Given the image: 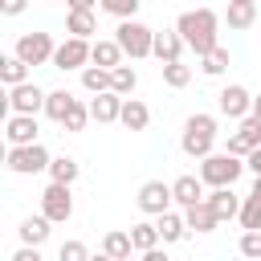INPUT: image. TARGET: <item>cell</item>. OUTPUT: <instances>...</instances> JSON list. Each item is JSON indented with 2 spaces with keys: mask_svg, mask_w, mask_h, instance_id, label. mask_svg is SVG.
<instances>
[{
  "mask_svg": "<svg viewBox=\"0 0 261 261\" xmlns=\"http://www.w3.org/2000/svg\"><path fill=\"white\" fill-rule=\"evenodd\" d=\"M204 200L212 204V212H216L220 220H232V216H241V204H245V200H241L232 188H212Z\"/></svg>",
  "mask_w": 261,
  "mask_h": 261,
  "instance_id": "obj_17",
  "label": "cell"
},
{
  "mask_svg": "<svg viewBox=\"0 0 261 261\" xmlns=\"http://www.w3.org/2000/svg\"><path fill=\"white\" fill-rule=\"evenodd\" d=\"M200 69H204L208 77H220V73L228 69V49H224V45H216L212 53H204V57H200Z\"/></svg>",
  "mask_w": 261,
  "mask_h": 261,
  "instance_id": "obj_31",
  "label": "cell"
},
{
  "mask_svg": "<svg viewBox=\"0 0 261 261\" xmlns=\"http://www.w3.org/2000/svg\"><path fill=\"white\" fill-rule=\"evenodd\" d=\"M241 228H261V200H253V196H245V204H241Z\"/></svg>",
  "mask_w": 261,
  "mask_h": 261,
  "instance_id": "obj_35",
  "label": "cell"
},
{
  "mask_svg": "<svg viewBox=\"0 0 261 261\" xmlns=\"http://www.w3.org/2000/svg\"><path fill=\"white\" fill-rule=\"evenodd\" d=\"M118 122H122L126 130H147V122H151V110H147V102H139V98H126V102H122V114H118Z\"/></svg>",
  "mask_w": 261,
  "mask_h": 261,
  "instance_id": "obj_23",
  "label": "cell"
},
{
  "mask_svg": "<svg viewBox=\"0 0 261 261\" xmlns=\"http://www.w3.org/2000/svg\"><path fill=\"white\" fill-rule=\"evenodd\" d=\"M86 122H90V102H73V110L65 114V130H86Z\"/></svg>",
  "mask_w": 261,
  "mask_h": 261,
  "instance_id": "obj_37",
  "label": "cell"
},
{
  "mask_svg": "<svg viewBox=\"0 0 261 261\" xmlns=\"http://www.w3.org/2000/svg\"><path fill=\"white\" fill-rule=\"evenodd\" d=\"M73 102H77V98H73L69 90H49V98H45V114H49L53 122H65V114L73 110Z\"/></svg>",
  "mask_w": 261,
  "mask_h": 261,
  "instance_id": "obj_27",
  "label": "cell"
},
{
  "mask_svg": "<svg viewBox=\"0 0 261 261\" xmlns=\"http://www.w3.org/2000/svg\"><path fill=\"white\" fill-rule=\"evenodd\" d=\"M65 33L69 37H94L98 33V20H94V8H69V16H65Z\"/></svg>",
  "mask_w": 261,
  "mask_h": 261,
  "instance_id": "obj_21",
  "label": "cell"
},
{
  "mask_svg": "<svg viewBox=\"0 0 261 261\" xmlns=\"http://www.w3.org/2000/svg\"><path fill=\"white\" fill-rule=\"evenodd\" d=\"M253 200H261V175H257V184H253V192H249Z\"/></svg>",
  "mask_w": 261,
  "mask_h": 261,
  "instance_id": "obj_44",
  "label": "cell"
},
{
  "mask_svg": "<svg viewBox=\"0 0 261 261\" xmlns=\"http://www.w3.org/2000/svg\"><path fill=\"white\" fill-rule=\"evenodd\" d=\"M253 147H261V118H257V114L241 118V122H237V130L228 135V151H232V155H241V159H245Z\"/></svg>",
  "mask_w": 261,
  "mask_h": 261,
  "instance_id": "obj_12",
  "label": "cell"
},
{
  "mask_svg": "<svg viewBox=\"0 0 261 261\" xmlns=\"http://www.w3.org/2000/svg\"><path fill=\"white\" fill-rule=\"evenodd\" d=\"M49 224H53V220H49L45 212H41V216H24L20 228H16V232H20V245H37V249H41V245L49 241V232H53Z\"/></svg>",
  "mask_w": 261,
  "mask_h": 261,
  "instance_id": "obj_19",
  "label": "cell"
},
{
  "mask_svg": "<svg viewBox=\"0 0 261 261\" xmlns=\"http://www.w3.org/2000/svg\"><path fill=\"white\" fill-rule=\"evenodd\" d=\"M29 69H33V65H29V61H20L16 53L0 61V77H4V86H20V82H29Z\"/></svg>",
  "mask_w": 261,
  "mask_h": 261,
  "instance_id": "obj_28",
  "label": "cell"
},
{
  "mask_svg": "<svg viewBox=\"0 0 261 261\" xmlns=\"http://www.w3.org/2000/svg\"><path fill=\"white\" fill-rule=\"evenodd\" d=\"M257 261H261V257H257Z\"/></svg>",
  "mask_w": 261,
  "mask_h": 261,
  "instance_id": "obj_49",
  "label": "cell"
},
{
  "mask_svg": "<svg viewBox=\"0 0 261 261\" xmlns=\"http://www.w3.org/2000/svg\"><path fill=\"white\" fill-rule=\"evenodd\" d=\"M245 167H249L253 175H261V147H253V151L245 155Z\"/></svg>",
  "mask_w": 261,
  "mask_h": 261,
  "instance_id": "obj_41",
  "label": "cell"
},
{
  "mask_svg": "<svg viewBox=\"0 0 261 261\" xmlns=\"http://www.w3.org/2000/svg\"><path fill=\"white\" fill-rule=\"evenodd\" d=\"M155 228H159L163 245H175V241H184V237H188V220H184V212H171V208L155 216Z\"/></svg>",
  "mask_w": 261,
  "mask_h": 261,
  "instance_id": "obj_20",
  "label": "cell"
},
{
  "mask_svg": "<svg viewBox=\"0 0 261 261\" xmlns=\"http://www.w3.org/2000/svg\"><path fill=\"white\" fill-rule=\"evenodd\" d=\"M184 220H188V232H212V228L220 224V216L212 212V204H208V200H200V204L184 208Z\"/></svg>",
  "mask_w": 261,
  "mask_h": 261,
  "instance_id": "obj_18",
  "label": "cell"
},
{
  "mask_svg": "<svg viewBox=\"0 0 261 261\" xmlns=\"http://www.w3.org/2000/svg\"><path fill=\"white\" fill-rule=\"evenodd\" d=\"M45 98H49V90H41L37 82L8 86V110L12 114H37V110H45Z\"/></svg>",
  "mask_w": 261,
  "mask_h": 261,
  "instance_id": "obj_9",
  "label": "cell"
},
{
  "mask_svg": "<svg viewBox=\"0 0 261 261\" xmlns=\"http://www.w3.org/2000/svg\"><path fill=\"white\" fill-rule=\"evenodd\" d=\"M90 261H114V257H110V253H94Z\"/></svg>",
  "mask_w": 261,
  "mask_h": 261,
  "instance_id": "obj_46",
  "label": "cell"
},
{
  "mask_svg": "<svg viewBox=\"0 0 261 261\" xmlns=\"http://www.w3.org/2000/svg\"><path fill=\"white\" fill-rule=\"evenodd\" d=\"M184 49H188V41L179 37V29H163V33H155V53L151 57H159V65H167V61H179Z\"/></svg>",
  "mask_w": 261,
  "mask_h": 261,
  "instance_id": "obj_15",
  "label": "cell"
},
{
  "mask_svg": "<svg viewBox=\"0 0 261 261\" xmlns=\"http://www.w3.org/2000/svg\"><path fill=\"white\" fill-rule=\"evenodd\" d=\"M82 175V167H77V159H69V155H57L53 163H49V179L53 184H73Z\"/></svg>",
  "mask_w": 261,
  "mask_h": 261,
  "instance_id": "obj_29",
  "label": "cell"
},
{
  "mask_svg": "<svg viewBox=\"0 0 261 261\" xmlns=\"http://www.w3.org/2000/svg\"><path fill=\"white\" fill-rule=\"evenodd\" d=\"M4 163H8L12 175H37V171H49L53 155H49L41 143H29V147H8Z\"/></svg>",
  "mask_w": 261,
  "mask_h": 261,
  "instance_id": "obj_5",
  "label": "cell"
},
{
  "mask_svg": "<svg viewBox=\"0 0 261 261\" xmlns=\"http://www.w3.org/2000/svg\"><path fill=\"white\" fill-rule=\"evenodd\" d=\"M139 208L147 212V216H159V212H167L171 204H175V196H171V184H163V179H147L143 188H139Z\"/></svg>",
  "mask_w": 261,
  "mask_h": 261,
  "instance_id": "obj_11",
  "label": "cell"
},
{
  "mask_svg": "<svg viewBox=\"0 0 261 261\" xmlns=\"http://www.w3.org/2000/svg\"><path fill=\"white\" fill-rule=\"evenodd\" d=\"M241 171H245V163H241V155H232V151H212V155H204L200 159V179L208 184V188H232L237 179H241Z\"/></svg>",
  "mask_w": 261,
  "mask_h": 261,
  "instance_id": "obj_3",
  "label": "cell"
},
{
  "mask_svg": "<svg viewBox=\"0 0 261 261\" xmlns=\"http://www.w3.org/2000/svg\"><path fill=\"white\" fill-rule=\"evenodd\" d=\"M237 249H241V257L257 261V257H261V228H245L241 241H237Z\"/></svg>",
  "mask_w": 261,
  "mask_h": 261,
  "instance_id": "obj_34",
  "label": "cell"
},
{
  "mask_svg": "<svg viewBox=\"0 0 261 261\" xmlns=\"http://www.w3.org/2000/svg\"><path fill=\"white\" fill-rule=\"evenodd\" d=\"M82 86H86L90 94H106V90H114V69L86 65V69H82Z\"/></svg>",
  "mask_w": 261,
  "mask_h": 261,
  "instance_id": "obj_25",
  "label": "cell"
},
{
  "mask_svg": "<svg viewBox=\"0 0 261 261\" xmlns=\"http://www.w3.org/2000/svg\"><path fill=\"white\" fill-rule=\"evenodd\" d=\"M102 12H110V16H118V20H135L139 0H102Z\"/></svg>",
  "mask_w": 261,
  "mask_h": 261,
  "instance_id": "obj_36",
  "label": "cell"
},
{
  "mask_svg": "<svg viewBox=\"0 0 261 261\" xmlns=\"http://www.w3.org/2000/svg\"><path fill=\"white\" fill-rule=\"evenodd\" d=\"M245 4H257V0H245Z\"/></svg>",
  "mask_w": 261,
  "mask_h": 261,
  "instance_id": "obj_47",
  "label": "cell"
},
{
  "mask_svg": "<svg viewBox=\"0 0 261 261\" xmlns=\"http://www.w3.org/2000/svg\"><path fill=\"white\" fill-rule=\"evenodd\" d=\"M179 147H184V155H192V159L212 155V147H216V118H212V114H192V118L184 122Z\"/></svg>",
  "mask_w": 261,
  "mask_h": 261,
  "instance_id": "obj_2",
  "label": "cell"
},
{
  "mask_svg": "<svg viewBox=\"0 0 261 261\" xmlns=\"http://www.w3.org/2000/svg\"><path fill=\"white\" fill-rule=\"evenodd\" d=\"M90 49H94V41H86V37H65L61 45H57V53H53V69H86V61H90Z\"/></svg>",
  "mask_w": 261,
  "mask_h": 261,
  "instance_id": "obj_8",
  "label": "cell"
},
{
  "mask_svg": "<svg viewBox=\"0 0 261 261\" xmlns=\"http://www.w3.org/2000/svg\"><path fill=\"white\" fill-rule=\"evenodd\" d=\"M253 114H257V118H261V94H257V98H253Z\"/></svg>",
  "mask_w": 261,
  "mask_h": 261,
  "instance_id": "obj_45",
  "label": "cell"
},
{
  "mask_svg": "<svg viewBox=\"0 0 261 261\" xmlns=\"http://www.w3.org/2000/svg\"><path fill=\"white\" fill-rule=\"evenodd\" d=\"M4 139H8V147H29V143H37V114H8Z\"/></svg>",
  "mask_w": 261,
  "mask_h": 261,
  "instance_id": "obj_13",
  "label": "cell"
},
{
  "mask_svg": "<svg viewBox=\"0 0 261 261\" xmlns=\"http://www.w3.org/2000/svg\"><path fill=\"white\" fill-rule=\"evenodd\" d=\"M175 29H179V37L188 41V49H192L196 57H204V53H212V49L220 45V41H216L220 20H216L212 8H188V12H179Z\"/></svg>",
  "mask_w": 261,
  "mask_h": 261,
  "instance_id": "obj_1",
  "label": "cell"
},
{
  "mask_svg": "<svg viewBox=\"0 0 261 261\" xmlns=\"http://www.w3.org/2000/svg\"><path fill=\"white\" fill-rule=\"evenodd\" d=\"M122 45L118 41H94V49H90V61L94 65H102V69H118L122 65Z\"/></svg>",
  "mask_w": 261,
  "mask_h": 261,
  "instance_id": "obj_22",
  "label": "cell"
},
{
  "mask_svg": "<svg viewBox=\"0 0 261 261\" xmlns=\"http://www.w3.org/2000/svg\"><path fill=\"white\" fill-rule=\"evenodd\" d=\"M57 261H90V249H86V241H61V249H57Z\"/></svg>",
  "mask_w": 261,
  "mask_h": 261,
  "instance_id": "obj_38",
  "label": "cell"
},
{
  "mask_svg": "<svg viewBox=\"0 0 261 261\" xmlns=\"http://www.w3.org/2000/svg\"><path fill=\"white\" fill-rule=\"evenodd\" d=\"M143 261H171V257H167V253L155 245V249H147V253H143Z\"/></svg>",
  "mask_w": 261,
  "mask_h": 261,
  "instance_id": "obj_42",
  "label": "cell"
},
{
  "mask_svg": "<svg viewBox=\"0 0 261 261\" xmlns=\"http://www.w3.org/2000/svg\"><path fill=\"white\" fill-rule=\"evenodd\" d=\"M204 188H208V184H204L200 175H179V179L171 184V196H175L179 208H192V204L204 200Z\"/></svg>",
  "mask_w": 261,
  "mask_h": 261,
  "instance_id": "obj_16",
  "label": "cell"
},
{
  "mask_svg": "<svg viewBox=\"0 0 261 261\" xmlns=\"http://www.w3.org/2000/svg\"><path fill=\"white\" fill-rule=\"evenodd\" d=\"M102 253H110L114 261L130 257V253H135V241H130V232H122V228H110V232L102 237Z\"/></svg>",
  "mask_w": 261,
  "mask_h": 261,
  "instance_id": "obj_26",
  "label": "cell"
},
{
  "mask_svg": "<svg viewBox=\"0 0 261 261\" xmlns=\"http://www.w3.org/2000/svg\"><path fill=\"white\" fill-rule=\"evenodd\" d=\"M122 261H135V257H122Z\"/></svg>",
  "mask_w": 261,
  "mask_h": 261,
  "instance_id": "obj_48",
  "label": "cell"
},
{
  "mask_svg": "<svg viewBox=\"0 0 261 261\" xmlns=\"http://www.w3.org/2000/svg\"><path fill=\"white\" fill-rule=\"evenodd\" d=\"M135 86H139V73H135L130 65H118V69H114V94L130 98V94H135Z\"/></svg>",
  "mask_w": 261,
  "mask_h": 261,
  "instance_id": "obj_33",
  "label": "cell"
},
{
  "mask_svg": "<svg viewBox=\"0 0 261 261\" xmlns=\"http://www.w3.org/2000/svg\"><path fill=\"white\" fill-rule=\"evenodd\" d=\"M12 53H16L20 61H29V65H53L57 45H53V37H49V33H20Z\"/></svg>",
  "mask_w": 261,
  "mask_h": 261,
  "instance_id": "obj_6",
  "label": "cell"
},
{
  "mask_svg": "<svg viewBox=\"0 0 261 261\" xmlns=\"http://www.w3.org/2000/svg\"><path fill=\"white\" fill-rule=\"evenodd\" d=\"M12 261H45V257H41V249H37V245H20V249L12 253Z\"/></svg>",
  "mask_w": 261,
  "mask_h": 261,
  "instance_id": "obj_39",
  "label": "cell"
},
{
  "mask_svg": "<svg viewBox=\"0 0 261 261\" xmlns=\"http://www.w3.org/2000/svg\"><path fill=\"white\" fill-rule=\"evenodd\" d=\"M41 212H45L53 224H65V220L73 216V196H69V184H53V179H49V188L41 192Z\"/></svg>",
  "mask_w": 261,
  "mask_h": 261,
  "instance_id": "obj_7",
  "label": "cell"
},
{
  "mask_svg": "<svg viewBox=\"0 0 261 261\" xmlns=\"http://www.w3.org/2000/svg\"><path fill=\"white\" fill-rule=\"evenodd\" d=\"M114 41L122 45L126 57H151L155 53V29H147L143 20H118Z\"/></svg>",
  "mask_w": 261,
  "mask_h": 261,
  "instance_id": "obj_4",
  "label": "cell"
},
{
  "mask_svg": "<svg viewBox=\"0 0 261 261\" xmlns=\"http://www.w3.org/2000/svg\"><path fill=\"white\" fill-rule=\"evenodd\" d=\"M24 8H29V0H0V12L4 16H20Z\"/></svg>",
  "mask_w": 261,
  "mask_h": 261,
  "instance_id": "obj_40",
  "label": "cell"
},
{
  "mask_svg": "<svg viewBox=\"0 0 261 261\" xmlns=\"http://www.w3.org/2000/svg\"><path fill=\"white\" fill-rule=\"evenodd\" d=\"M224 20H228V29H249L253 20H257V4H245V0H228V8H224Z\"/></svg>",
  "mask_w": 261,
  "mask_h": 261,
  "instance_id": "obj_24",
  "label": "cell"
},
{
  "mask_svg": "<svg viewBox=\"0 0 261 261\" xmlns=\"http://www.w3.org/2000/svg\"><path fill=\"white\" fill-rule=\"evenodd\" d=\"M94 4H102V0H69V8H94Z\"/></svg>",
  "mask_w": 261,
  "mask_h": 261,
  "instance_id": "obj_43",
  "label": "cell"
},
{
  "mask_svg": "<svg viewBox=\"0 0 261 261\" xmlns=\"http://www.w3.org/2000/svg\"><path fill=\"white\" fill-rule=\"evenodd\" d=\"M130 241H135V253H147V249H155L163 237H159V228H155V224H147V220H143V224H130Z\"/></svg>",
  "mask_w": 261,
  "mask_h": 261,
  "instance_id": "obj_30",
  "label": "cell"
},
{
  "mask_svg": "<svg viewBox=\"0 0 261 261\" xmlns=\"http://www.w3.org/2000/svg\"><path fill=\"white\" fill-rule=\"evenodd\" d=\"M163 82H167L171 90H184V86L192 82V69H188L184 61H167V65H163Z\"/></svg>",
  "mask_w": 261,
  "mask_h": 261,
  "instance_id": "obj_32",
  "label": "cell"
},
{
  "mask_svg": "<svg viewBox=\"0 0 261 261\" xmlns=\"http://www.w3.org/2000/svg\"><path fill=\"white\" fill-rule=\"evenodd\" d=\"M216 106H220V114H224V118H237V122H241V118H249V114H253V94H249L245 86H237V82H232V86H224V90L216 94Z\"/></svg>",
  "mask_w": 261,
  "mask_h": 261,
  "instance_id": "obj_10",
  "label": "cell"
},
{
  "mask_svg": "<svg viewBox=\"0 0 261 261\" xmlns=\"http://www.w3.org/2000/svg\"><path fill=\"white\" fill-rule=\"evenodd\" d=\"M122 94H114V90H106V94H94L90 98V118L94 122H118V114H122Z\"/></svg>",
  "mask_w": 261,
  "mask_h": 261,
  "instance_id": "obj_14",
  "label": "cell"
}]
</instances>
